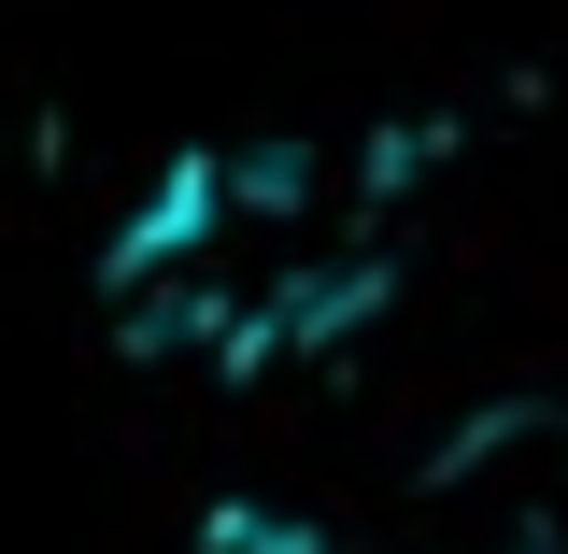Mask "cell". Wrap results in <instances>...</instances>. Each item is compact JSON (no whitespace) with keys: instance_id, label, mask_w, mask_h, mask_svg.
Segmentation results:
<instances>
[{"instance_id":"obj_1","label":"cell","mask_w":568,"mask_h":554,"mask_svg":"<svg viewBox=\"0 0 568 554\" xmlns=\"http://www.w3.org/2000/svg\"><path fill=\"white\" fill-rule=\"evenodd\" d=\"M555 554H568V541H555Z\"/></svg>"}]
</instances>
